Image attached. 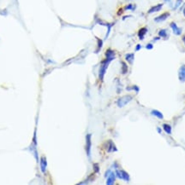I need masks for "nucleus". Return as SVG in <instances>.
<instances>
[{
    "label": "nucleus",
    "instance_id": "nucleus-1",
    "mask_svg": "<svg viewBox=\"0 0 185 185\" xmlns=\"http://www.w3.org/2000/svg\"><path fill=\"white\" fill-rule=\"evenodd\" d=\"M113 59L112 58H108V57H106V59L102 62V65H101V67H100V69H99V79H100V80H102L103 79V78H104V75H105V71H106V68H108V66H109V64H110V62L112 61Z\"/></svg>",
    "mask_w": 185,
    "mask_h": 185
},
{
    "label": "nucleus",
    "instance_id": "nucleus-2",
    "mask_svg": "<svg viewBox=\"0 0 185 185\" xmlns=\"http://www.w3.org/2000/svg\"><path fill=\"white\" fill-rule=\"evenodd\" d=\"M132 96H129V95H126V96H123V97H121V98H119L118 100H117V106L119 107V108H123V107H124L125 105H127L129 102H131V100H132Z\"/></svg>",
    "mask_w": 185,
    "mask_h": 185
},
{
    "label": "nucleus",
    "instance_id": "nucleus-3",
    "mask_svg": "<svg viewBox=\"0 0 185 185\" xmlns=\"http://www.w3.org/2000/svg\"><path fill=\"white\" fill-rule=\"evenodd\" d=\"M116 176L122 180H124L126 182L129 181V175L123 170H117L116 171Z\"/></svg>",
    "mask_w": 185,
    "mask_h": 185
},
{
    "label": "nucleus",
    "instance_id": "nucleus-4",
    "mask_svg": "<svg viewBox=\"0 0 185 185\" xmlns=\"http://www.w3.org/2000/svg\"><path fill=\"white\" fill-rule=\"evenodd\" d=\"M91 135L88 134L86 136V151H87V155L90 157L91 154Z\"/></svg>",
    "mask_w": 185,
    "mask_h": 185
},
{
    "label": "nucleus",
    "instance_id": "nucleus-5",
    "mask_svg": "<svg viewBox=\"0 0 185 185\" xmlns=\"http://www.w3.org/2000/svg\"><path fill=\"white\" fill-rule=\"evenodd\" d=\"M170 27L171 28V29H172V31H173V33H174V34H175V35H177V36H179V35H181V34H182V28H178V27H177V25H176L175 22H171V23L170 24Z\"/></svg>",
    "mask_w": 185,
    "mask_h": 185
},
{
    "label": "nucleus",
    "instance_id": "nucleus-6",
    "mask_svg": "<svg viewBox=\"0 0 185 185\" xmlns=\"http://www.w3.org/2000/svg\"><path fill=\"white\" fill-rule=\"evenodd\" d=\"M178 78L181 82L185 81V65H182L178 70Z\"/></svg>",
    "mask_w": 185,
    "mask_h": 185
},
{
    "label": "nucleus",
    "instance_id": "nucleus-7",
    "mask_svg": "<svg viewBox=\"0 0 185 185\" xmlns=\"http://www.w3.org/2000/svg\"><path fill=\"white\" fill-rule=\"evenodd\" d=\"M40 170L43 173H46V167H47V161L46 157H41L40 160Z\"/></svg>",
    "mask_w": 185,
    "mask_h": 185
},
{
    "label": "nucleus",
    "instance_id": "nucleus-8",
    "mask_svg": "<svg viewBox=\"0 0 185 185\" xmlns=\"http://www.w3.org/2000/svg\"><path fill=\"white\" fill-rule=\"evenodd\" d=\"M169 16H170V13H169V12H165V13H163L162 15L158 16V17H156V18L154 19V21H155L156 22H161L165 21Z\"/></svg>",
    "mask_w": 185,
    "mask_h": 185
},
{
    "label": "nucleus",
    "instance_id": "nucleus-9",
    "mask_svg": "<svg viewBox=\"0 0 185 185\" xmlns=\"http://www.w3.org/2000/svg\"><path fill=\"white\" fill-rule=\"evenodd\" d=\"M162 7H163V4H159V5H155V6H153V7L150 8V10H148V14L158 12L159 10H161Z\"/></svg>",
    "mask_w": 185,
    "mask_h": 185
},
{
    "label": "nucleus",
    "instance_id": "nucleus-10",
    "mask_svg": "<svg viewBox=\"0 0 185 185\" xmlns=\"http://www.w3.org/2000/svg\"><path fill=\"white\" fill-rule=\"evenodd\" d=\"M115 182V174L113 172L111 171V173L109 174L108 177H107V181H106V184L107 185H111Z\"/></svg>",
    "mask_w": 185,
    "mask_h": 185
},
{
    "label": "nucleus",
    "instance_id": "nucleus-11",
    "mask_svg": "<svg viewBox=\"0 0 185 185\" xmlns=\"http://www.w3.org/2000/svg\"><path fill=\"white\" fill-rule=\"evenodd\" d=\"M147 32V28H141V29L138 31V37H139V39H140L141 40H142V39H144V37H145V35H146Z\"/></svg>",
    "mask_w": 185,
    "mask_h": 185
},
{
    "label": "nucleus",
    "instance_id": "nucleus-12",
    "mask_svg": "<svg viewBox=\"0 0 185 185\" xmlns=\"http://www.w3.org/2000/svg\"><path fill=\"white\" fill-rule=\"evenodd\" d=\"M125 59L127 62H129V63L132 64L133 62H134V59H135V55L133 53H129V54H127L125 56Z\"/></svg>",
    "mask_w": 185,
    "mask_h": 185
},
{
    "label": "nucleus",
    "instance_id": "nucleus-13",
    "mask_svg": "<svg viewBox=\"0 0 185 185\" xmlns=\"http://www.w3.org/2000/svg\"><path fill=\"white\" fill-rule=\"evenodd\" d=\"M151 113H152L153 115L156 116L157 118L160 119H163V118H164V116H163L162 113H160V112H159V111H158V110H155V109H153V110H152V111H151Z\"/></svg>",
    "mask_w": 185,
    "mask_h": 185
},
{
    "label": "nucleus",
    "instance_id": "nucleus-14",
    "mask_svg": "<svg viewBox=\"0 0 185 185\" xmlns=\"http://www.w3.org/2000/svg\"><path fill=\"white\" fill-rule=\"evenodd\" d=\"M105 56L108 57V58L114 59L115 58V52L112 50H107L106 52H105Z\"/></svg>",
    "mask_w": 185,
    "mask_h": 185
},
{
    "label": "nucleus",
    "instance_id": "nucleus-15",
    "mask_svg": "<svg viewBox=\"0 0 185 185\" xmlns=\"http://www.w3.org/2000/svg\"><path fill=\"white\" fill-rule=\"evenodd\" d=\"M163 129L167 134H171V126L168 124H164L163 125Z\"/></svg>",
    "mask_w": 185,
    "mask_h": 185
},
{
    "label": "nucleus",
    "instance_id": "nucleus-16",
    "mask_svg": "<svg viewBox=\"0 0 185 185\" xmlns=\"http://www.w3.org/2000/svg\"><path fill=\"white\" fill-rule=\"evenodd\" d=\"M158 36L162 37V38H166L167 37V30L165 29H162L158 32Z\"/></svg>",
    "mask_w": 185,
    "mask_h": 185
},
{
    "label": "nucleus",
    "instance_id": "nucleus-17",
    "mask_svg": "<svg viewBox=\"0 0 185 185\" xmlns=\"http://www.w3.org/2000/svg\"><path fill=\"white\" fill-rule=\"evenodd\" d=\"M122 64H123V71L122 72H123V73H126L127 70H128V67L124 62H122Z\"/></svg>",
    "mask_w": 185,
    "mask_h": 185
},
{
    "label": "nucleus",
    "instance_id": "nucleus-18",
    "mask_svg": "<svg viewBox=\"0 0 185 185\" xmlns=\"http://www.w3.org/2000/svg\"><path fill=\"white\" fill-rule=\"evenodd\" d=\"M182 0H176V5H175L174 9H175V10L177 9V8L182 5Z\"/></svg>",
    "mask_w": 185,
    "mask_h": 185
},
{
    "label": "nucleus",
    "instance_id": "nucleus-19",
    "mask_svg": "<svg viewBox=\"0 0 185 185\" xmlns=\"http://www.w3.org/2000/svg\"><path fill=\"white\" fill-rule=\"evenodd\" d=\"M135 8V6H134V5H129L128 6H126L125 10H134Z\"/></svg>",
    "mask_w": 185,
    "mask_h": 185
},
{
    "label": "nucleus",
    "instance_id": "nucleus-20",
    "mask_svg": "<svg viewBox=\"0 0 185 185\" xmlns=\"http://www.w3.org/2000/svg\"><path fill=\"white\" fill-rule=\"evenodd\" d=\"M153 48V45L152 44H147L146 45V49H147V50H152Z\"/></svg>",
    "mask_w": 185,
    "mask_h": 185
},
{
    "label": "nucleus",
    "instance_id": "nucleus-21",
    "mask_svg": "<svg viewBox=\"0 0 185 185\" xmlns=\"http://www.w3.org/2000/svg\"><path fill=\"white\" fill-rule=\"evenodd\" d=\"M98 41H99V50L102 47V44H103V42H102V40H100V39H98Z\"/></svg>",
    "mask_w": 185,
    "mask_h": 185
},
{
    "label": "nucleus",
    "instance_id": "nucleus-22",
    "mask_svg": "<svg viewBox=\"0 0 185 185\" xmlns=\"http://www.w3.org/2000/svg\"><path fill=\"white\" fill-rule=\"evenodd\" d=\"M141 48V45H137L136 47H135V51H140Z\"/></svg>",
    "mask_w": 185,
    "mask_h": 185
},
{
    "label": "nucleus",
    "instance_id": "nucleus-23",
    "mask_svg": "<svg viewBox=\"0 0 185 185\" xmlns=\"http://www.w3.org/2000/svg\"><path fill=\"white\" fill-rule=\"evenodd\" d=\"M94 166H95V171H99V167H98V165H97V164H95V165H94Z\"/></svg>",
    "mask_w": 185,
    "mask_h": 185
},
{
    "label": "nucleus",
    "instance_id": "nucleus-24",
    "mask_svg": "<svg viewBox=\"0 0 185 185\" xmlns=\"http://www.w3.org/2000/svg\"><path fill=\"white\" fill-rule=\"evenodd\" d=\"M182 41H183V43H184V45H185V36L182 37Z\"/></svg>",
    "mask_w": 185,
    "mask_h": 185
},
{
    "label": "nucleus",
    "instance_id": "nucleus-25",
    "mask_svg": "<svg viewBox=\"0 0 185 185\" xmlns=\"http://www.w3.org/2000/svg\"><path fill=\"white\" fill-rule=\"evenodd\" d=\"M157 131H158L159 133L161 132V129H160V128H157Z\"/></svg>",
    "mask_w": 185,
    "mask_h": 185
},
{
    "label": "nucleus",
    "instance_id": "nucleus-26",
    "mask_svg": "<svg viewBox=\"0 0 185 185\" xmlns=\"http://www.w3.org/2000/svg\"><path fill=\"white\" fill-rule=\"evenodd\" d=\"M183 15H184V16H185V7H184V9H183Z\"/></svg>",
    "mask_w": 185,
    "mask_h": 185
}]
</instances>
